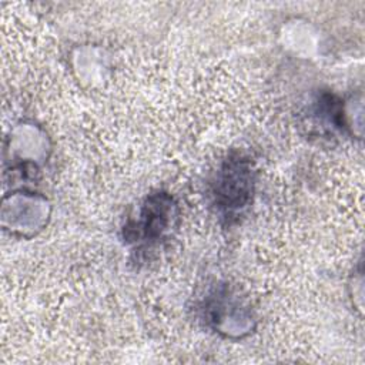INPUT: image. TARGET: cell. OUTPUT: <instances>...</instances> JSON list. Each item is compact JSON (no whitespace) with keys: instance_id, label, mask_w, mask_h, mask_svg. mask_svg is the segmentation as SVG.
I'll return each instance as SVG.
<instances>
[{"instance_id":"obj_1","label":"cell","mask_w":365,"mask_h":365,"mask_svg":"<svg viewBox=\"0 0 365 365\" xmlns=\"http://www.w3.org/2000/svg\"><path fill=\"white\" fill-rule=\"evenodd\" d=\"M180 221V207L174 197L164 191L151 192L143 201L137 220H130L124 231L127 244L137 250L160 245L177 230Z\"/></svg>"},{"instance_id":"obj_2","label":"cell","mask_w":365,"mask_h":365,"mask_svg":"<svg viewBox=\"0 0 365 365\" xmlns=\"http://www.w3.org/2000/svg\"><path fill=\"white\" fill-rule=\"evenodd\" d=\"M255 171L252 163L241 155H228L211 182L212 205L217 212L231 221L241 215L254 195Z\"/></svg>"},{"instance_id":"obj_3","label":"cell","mask_w":365,"mask_h":365,"mask_svg":"<svg viewBox=\"0 0 365 365\" xmlns=\"http://www.w3.org/2000/svg\"><path fill=\"white\" fill-rule=\"evenodd\" d=\"M201 309L207 325L227 338H241L254 329L252 309L227 285L212 289Z\"/></svg>"}]
</instances>
